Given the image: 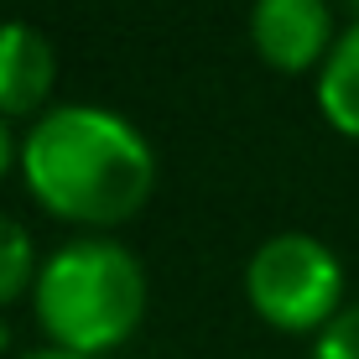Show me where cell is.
<instances>
[{
  "instance_id": "obj_1",
  "label": "cell",
  "mask_w": 359,
  "mask_h": 359,
  "mask_svg": "<svg viewBox=\"0 0 359 359\" xmlns=\"http://www.w3.org/2000/svg\"><path fill=\"white\" fill-rule=\"evenodd\" d=\"M21 182L42 214L104 234L151 203L156 151L109 104H53L21 135Z\"/></svg>"
},
{
  "instance_id": "obj_2",
  "label": "cell",
  "mask_w": 359,
  "mask_h": 359,
  "mask_svg": "<svg viewBox=\"0 0 359 359\" xmlns=\"http://www.w3.org/2000/svg\"><path fill=\"white\" fill-rule=\"evenodd\" d=\"M146 302H151V281L141 255L109 234H79L57 245L32 287L36 323L53 339V349L89 359L130 344L135 328L146 323Z\"/></svg>"
},
{
  "instance_id": "obj_3",
  "label": "cell",
  "mask_w": 359,
  "mask_h": 359,
  "mask_svg": "<svg viewBox=\"0 0 359 359\" xmlns=\"http://www.w3.org/2000/svg\"><path fill=\"white\" fill-rule=\"evenodd\" d=\"M245 302L266 328L292 333V339H318L349 307L344 261L318 234L281 229L261 240L245 261Z\"/></svg>"
},
{
  "instance_id": "obj_4",
  "label": "cell",
  "mask_w": 359,
  "mask_h": 359,
  "mask_svg": "<svg viewBox=\"0 0 359 359\" xmlns=\"http://www.w3.org/2000/svg\"><path fill=\"white\" fill-rule=\"evenodd\" d=\"M333 42V6L328 0H250V47L271 73H318Z\"/></svg>"
},
{
  "instance_id": "obj_5",
  "label": "cell",
  "mask_w": 359,
  "mask_h": 359,
  "mask_svg": "<svg viewBox=\"0 0 359 359\" xmlns=\"http://www.w3.org/2000/svg\"><path fill=\"white\" fill-rule=\"evenodd\" d=\"M57 89V47L32 21H0V120H42Z\"/></svg>"
},
{
  "instance_id": "obj_6",
  "label": "cell",
  "mask_w": 359,
  "mask_h": 359,
  "mask_svg": "<svg viewBox=\"0 0 359 359\" xmlns=\"http://www.w3.org/2000/svg\"><path fill=\"white\" fill-rule=\"evenodd\" d=\"M318 109L339 135L359 141V21L339 32L328 63L318 68Z\"/></svg>"
},
{
  "instance_id": "obj_7",
  "label": "cell",
  "mask_w": 359,
  "mask_h": 359,
  "mask_svg": "<svg viewBox=\"0 0 359 359\" xmlns=\"http://www.w3.org/2000/svg\"><path fill=\"white\" fill-rule=\"evenodd\" d=\"M36 250H32V234L16 224L11 214H0V313L16 307L21 297L36 287Z\"/></svg>"
},
{
  "instance_id": "obj_8",
  "label": "cell",
  "mask_w": 359,
  "mask_h": 359,
  "mask_svg": "<svg viewBox=\"0 0 359 359\" xmlns=\"http://www.w3.org/2000/svg\"><path fill=\"white\" fill-rule=\"evenodd\" d=\"M313 359H359V302H349L313 339Z\"/></svg>"
},
{
  "instance_id": "obj_9",
  "label": "cell",
  "mask_w": 359,
  "mask_h": 359,
  "mask_svg": "<svg viewBox=\"0 0 359 359\" xmlns=\"http://www.w3.org/2000/svg\"><path fill=\"white\" fill-rule=\"evenodd\" d=\"M11 167H21V146L11 135V120H0V182L11 177Z\"/></svg>"
},
{
  "instance_id": "obj_10",
  "label": "cell",
  "mask_w": 359,
  "mask_h": 359,
  "mask_svg": "<svg viewBox=\"0 0 359 359\" xmlns=\"http://www.w3.org/2000/svg\"><path fill=\"white\" fill-rule=\"evenodd\" d=\"M21 359H89V354H68V349H53V344H47V349H32Z\"/></svg>"
},
{
  "instance_id": "obj_11",
  "label": "cell",
  "mask_w": 359,
  "mask_h": 359,
  "mask_svg": "<svg viewBox=\"0 0 359 359\" xmlns=\"http://www.w3.org/2000/svg\"><path fill=\"white\" fill-rule=\"evenodd\" d=\"M344 6H349V16H354V21H359V0H344Z\"/></svg>"
},
{
  "instance_id": "obj_12",
  "label": "cell",
  "mask_w": 359,
  "mask_h": 359,
  "mask_svg": "<svg viewBox=\"0 0 359 359\" xmlns=\"http://www.w3.org/2000/svg\"><path fill=\"white\" fill-rule=\"evenodd\" d=\"M0 344H6V328H0Z\"/></svg>"
}]
</instances>
